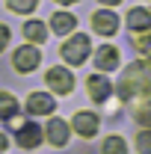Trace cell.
Segmentation results:
<instances>
[{
	"instance_id": "1",
	"label": "cell",
	"mask_w": 151,
	"mask_h": 154,
	"mask_svg": "<svg viewBox=\"0 0 151 154\" xmlns=\"http://www.w3.org/2000/svg\"><path fill=\"white\" fill-rule=\"evenodd\" d=\"M119 98L133 110L139 125L151 128V59L133 62L125 68L119 83Z\"/></svg>"
},
{
	"instance_id": "2",
	"label": "cell",
	"mask_w": 151,
	"mask_h": 154,
	"mask_svg": "<svg viewBox=\"0 0 151 154\" xmlns=\"http://www.w3.org/2000/svg\"><path fill=\"white\" fill-rule=\"evenodd\" d=\"M89 51H92V42H89V36L77 33V36H71L65 45H62V59H65V62H71V65H80L83 59L89 57Z\"/></svg>"
},
{
	"instance_id": "3",
	"label": "cell",
	"mask_w": 151,
	"mask_h": 154,
	"mask_svg": "<svg viewBox=\"0 0 151 154\" xmlns=\"http://www.w3.org/2000/svg\"><path fill=\"white\" fill-rule=\"evenodd\" d=\"M45 83H48L54 92H59V95H68V92L74 89V77H71L68 68H62V65H54V68L48 71V77H45Z\"/></svg>"
},
{
	"instance_id": "4",
	"label": "cell",
	"mask_w": 151,
	"mask_h": 154,
	"mask_svg": "<svg viewBox=\"0 0 151 154\" xmlns=\"http://www.w3.org/2000/svg\"><path fill=\"white\" fill-rule=\"evenodd\" d=\"M39 59H42V54H39L36 45H24V48H18V51H15L12 65H15L18 71H33V68L39 65Z\"/></svg>"
},
{
	"instance_id": "5",
	"label": "cell",
	"mask_w": 151,
	"mask_h": 154,
	"mask_svg": "<svg viewBox=\"0 0 151 154\" xmlns=\"http://www.w3.org/2000/svg\"><path fill=\"white\" fill-rule=\"evenodd\" d=\"M92 27H95V33H101V36H113L116 30H119V15H113L110 9L95 12L92 15Z\"/></svg>"
},
{
	"instance_id": "6",
	"label": "cell",
	"mask_w": 151,
	"mask_h": 154,
	"mask_svg": "<svg viewBox=\"0 0 151 154\" xmlns=\"http://www.w3.org/2000/svg\"><path fill=\"white\" fill-rule=\"evenodd\" d=\"M54 98L48 95V92H33V95L27 98V113L33 116H45V113H54Z\"/></svg>"
},
{
	"instance_id": "7",
	"label": "cell",
	"mask_w": 151,
	"mask_h": 154,
	"mask_svg": "<svg viewBox=\"0 0 151 154\" xmlns=\"http://www.w3.org/2000/svg\"><path fill=\"white\" fill-rule=\"evenodd\" d=\"M39 142H42V128H39V125L27 122V125L18 128V145L21 148H36Z\"/></svg>"
},
{
	"instance_id": "8",
	"label": "cell",
	"mask_w": 151,
	"mask_h": 154,
	"mask_svg": "<svg viewBox=\"0 0 151 154\" xmlns=\"http://www.w3.org/2000/svg\"><path fill=\"white\" fill-rule=\"evenodd\" d=\"M86 86H89V95H92V101H107L110 98V80L104 74H92L89 80H86Z\"/></svg>"
},
{
	"instance_id": "9",
	"label": "cell",
	"mask_w": 151,
	"mask_h": 154,
	"mask_svg": "<svg viewBox=\"0 0 151 154\" xmlns=\"http://www.w3.org/2000/svg\"><path fill=\"white\" fill-rule=\"evenodd\" d=\"M95 65H98L101 71H113V68H119V51H116L113 45H104V48L95 54Z\"/></svg>"
},
{
	"instance_id": "10",
	"label": "cell",
	"mask_w": 151,
	"mask_h": 154,
	"mask_svg": "<svg viewBox=\"0 0 151 154\" xmlns=\"http://www.w3.org/2000/svg\"><path fill=\"white\" fill-rule=\"evenodd\" d=\"M42 134L48 136L54 145H65V142H68V125H65L62 119H51V122H48V131H42Z\"/></svg>"
},
{
	"instance_id": "11",
	"label": "cell",
	"mask_w": 151,
	"mask_h": 154,
	"mask_svg": "<svg viewBox=\"0 0 151 154\" xmlns=\"http://www.w3.org/2000/svg\"><path fill=\"white\" fill-rule=\"evenodd\" d=\"M71 125H74V131L80 136H95V131H98V116L95 113H77Z\"/></svg>"
},
{
	"instance_id": "12",
	"label": "cell",
	"mask_w": 151,
	"mask_h": 154,
	"mask_svg": "<svg viewBox=\"0 0 151 154\" xmlns=\"http://www.w3.org/2000/svg\"><path fill=\"white\" fill-rule=\"evenodd\" d=\"M128 27L136 30V33H139V30H142V33L151 30V12L148 9H131V12H128Z\"/></svg>"
},
{
	"instance_id": "13",
	"label": "cell",
	"mask_w": 151,
	"mask_h": 154,
	"mask_svg": "<svg viewBox=\"0 0 151 154\" xmlns=\"http://www.w3.org/2000/svg\"><path fill=\"white\" fill-rule=\"evenodd\" d=\"M51 27H54V33L65 36V33H71V30L77 27V18H74V15H68V12H57V15L51 18Z\"/></svg>"
},
{
	"instance_id": "14",
	"label": "cell",
	"mask_w": 151,
	"mask_h": 154,
	"mask_svg": "<svg viewBox=\"0 0 151 154\" xmlns=\"http://www.w3.org/2000/svg\"><path fill=\"white\" fill-rule=\"evenodd\" d=\"M45 36H48V27L42 21H27L24 24V38L27 42H45Z\"/></svg>"
},
{
	"instance_id": "15",
	"label": "cell",
	"mask_w": 151,
	"mask_h": 154,
	"mask_svg": "<svg viewBox=\"0 0 151 154\" xmlns=\"http://www.w3.org/2000/svg\"><path fill=\"white\" fill-rule=\"evenodd\" d=\"M15 113H18V101L9 92H0V119H12Z\"/></svg>"
},
{
	"instance_id": "16",
	"label": "cell",
	"mask_w": 151,
	"mask_h": 154,
	"mask_svg": "<svg viewBox=\"0 0 151 154\" xmlns=\"http://www.w3.org/2000/svg\"><path fill=\"white\" fill-rule=\"evenodd\" d=\"M104 154H128L125 139H122V136H107V142H104Z\"/></svg>"
},
{
	"instance_id": "17",
	"label": "cell",
	"mask_w": 151,
	"mask_h": 154,
	"mask_svg": "<svg viewBox=\"0 0 151 154\" xmlns=\"http://www.w3.org/2000/svg\"><path fill=\"white\" fill-rule=\"evenodd\" d=\"M6 3H9L12 12H21V15H24V12H33V9H36L39 0H6Z\"/></svg>"
},
{
	"instance_id": "18",
	"label": "cell",
	"mask_w": 151,
	"mask_h": 154,
	"mask_svg": "<svg viewBox=\"0 0 151 154\" xmlns=\"http://www.w3.org/2000/svg\"><path fill=\"white\" fill-rule=\"evenodd\" d=\"M136 151L151 154V131H139V136H136Z\"/></svg>"
},
{
	"instance_id": "19",
	"label": "cell",
	"mask_w": 151,
	"mask_h": 154,
	"mask_svg": "<svg viewBox=\"0 0 151 154\" xmlns=\"http://www.w3.org/2000/svg\"><path fill=\"white\" fill-rule=\"evenodd\" d=\"M133 48L142 54V57L151 59V36H136V42H133Z\"/></svg>"
},
{
	"instance_id": "20",
	"label": "cell",
	"mask_w": 151,
	"mask_h": 154,
	"mask_svg": "<svg viewBox=\"0 0 151 154\" xmlns=\"http://www.w3.org/2000/svg\"><path fill=\"white\" fill-rule=\"evenodd\" d=\"M6 42H9V27H3V24H0V51L6 48Z\"/></svg>"
},
{
	"instance_id": "21",
	"label": "cell",
	"mask_w": 151,
	"mask_h": 154,
	"mask_svg": "<svg viewBox=\"0 0 151 154\" xmlns=\"http://www.w3.org/2000/svg\"><path fill=\"white\" fill-rule=\"evenodd\" d=\"M6 145H9V139H6V136H3V134H0V154H3V151H6Z\"/></svg>"
},
{
	"instance_id": "22",
	"label": "cell",
	"mask_w": 151,
	"mask_h": 154,
	"mask_svg": "<svg viewBox=\"0 0 151 154\" xmlns=\"http://www.w3.org/2000/svg\"><path fill=\"white\" fill-rule=\"evenodd\" d=\"M104 6H116V3H122V0H101Z\"/></svg>"
},
{
	"instance_id": "23",
	"label": "cell",
	"mask_w": 151,
	"mask_h": 154,
	"mask_svg": "<svg viewBox=\"0 0 151 154\" xmlns=\"http://www.w3.org/2000/svg\"><path fill=\"white\" fill-rule=\"evenodd\" d=\"M57 3H77V0H57Z\"/></svg>"
}]
</instances>
